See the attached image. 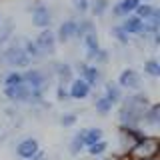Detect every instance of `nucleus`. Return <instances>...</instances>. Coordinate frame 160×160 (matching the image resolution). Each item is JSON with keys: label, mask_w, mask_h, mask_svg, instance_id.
I'll use <instances>...</instances> for the list:
<instances>
[{"label": "nucleus", "mask_w": 160, "mask_h": 160, "mask_svg": "<svg viewBox=\"0 0 160 160\" xmlns=\"http://www.w3.org/2000/svg\"><path fill=\"white\" fill-rule=\"evenodd\" d=\"M150 98L142 90L128 94L126 98L120 100V108H118V122L120 128H140V120H142L144 110L148 108Z\"/></svg>", "instance_id": "nucleus-1"}, {"label": "nucleus", "mask_w": 160, "mask_h": 160, "mask_svg": "<svg viewBox=\"0 0 160 160\" xmlns=\"http://www.w3.org/2000/svg\"><path fill=\"white\" fill-rule=\"evenodd\" d=\"M22 82L32 92V104H44V92L48 90V74L42 68H26L22 72Z\"/></svg>", "instance_id": "nucleus-2"}, {"label": "nucleus", "mask_w": 160, "mask_h": 160, "mask_svg": "<svg viewBox=\"0 0 160 160\" xmlns=\"http://www.w3.org/2000/svg\"><path fill=\"white\" fill-rule=\"evenodd\" d=\"M0 58H2V62L10 66L12 70H18V68H30L32 66V60L28 58V54L24 52L22 48V42H18V40H12V42H8L6 46L2 48V54H0Z\"/></svg>", "instance_id": "nucleus-3"}, {"label": "nucleus", "mask_w": 160, "mask_h": 160, "mask_svg": "<svg viewBox=\"0 0 160 160\" xmlns=\"http://www.w3.org/2000/svg\"><path fill=\"white\" fill-rule=\"evenodd\" d=\"M130 152H132L138 160H152V158H156L158 156V140H156V136H150L148 134L144 140L132 144V146H130Z\"/></svg>", "instance_id": "nucleus-4"}, {"label": "nucleus", "mask_w": 160, "mask_h": 160, "mask_svg": "<svg viewBox=\"0 0 160 160\" xmlns=\"http://www.w3.org/2000/svg\"><path fill=\"white\" fill-rule=\"evenodd\" d=\"M30 16H32V24L36 26L38 30H46L52 26V10H50L48 4L44 2H38L34 4L32 10H30Z\"/></svg>", "instance_id": "nucleus-5"}, {"label": "nucleus", "mask_w": 160, "mask_h": 160, "mask_svg": "<svg viewBox=\"0 0 160 160\" xmlns=\"http://www.w3.org/2000/svg\"><path fill=\"white\" fill-rule=\"evenodd\" d=\"M116 84L122 90H130V92H138L142 88V76H140L138 70L134 68H124L122 72L118 74V80Z\"/></svg>", "instance_id": "nucleus-6"}, {"label": "nucleus", "mask_w": 160, "mask_h": 160, "mask_svg": "<svg viewBox=\"0 0 160 160\" xmlns=\"http://www.w3.org/2000/svg\"><path fill=\"white\" fill-rule=\"evenodd\" d=\"M34 44H36V48L40 50V54H42V56H52V54L56 52V46H58L56 34H54L50 28L40 30L38 36L34 38Z\"/></svg>", "instance_id": "nucleus-7"}, {"label": "nucleus", "mask_w": 160, "mask_h": 160, "mask_svg": "<svg viewBox=\"0 0 160 160\" xmlns=\"http://www.w3.org/2000/svg\"><path fill=\"white\" fill-rule=\"evenodd\" d=\"M4 96L12 104H32V92L28 90L26 84H16V86H6L4 88Z\"/></svg>", "instance_id": "nucleus-8"}, {"label": "nucleus", "mask_w": 160, "mask_h": 160, "mask_svg": "<svg viewBox=\"0 0 160 160\" xmlns=\"http://www.w3.org/2000/svg\"><path fill=\"white\" fill-rule=\"evenodd\" d=\"M78 70H80V78L86 80V84L90 88L98 86L100 80H102V70L92 62H78Z\"/></svg>", "instance_id": "nucleus-9"}, {"label": "nucleus", "mask_w": 160, "mask_h": 160, "mask_svg": "<svg viewBox=\"0 0 160 160\" xmlns=\"http://www.w3.org/2000/svg\"><path fill=\"white\" fill-rule=\"evenodd\" d=\"M76 24H78L76 18L62 20L60 26H58V30L54 32V34H56V42L58 44H66V42H70V40L76 38Z\"/></svg>", "instance_id": "nucleus-10"}, {"label": "nucleus", "mask_w": 160, "mask_h": 160, "mask_svg": "<svg viewBox=\"0 0 160 160\" xmlns=\"http://www.w3.org/2000/svg\"><path fill=\"white\" fill-rule=\"evenodd\" d=\"M92 94V88L86 84V80H82L80 76H74L68 84V98L72 100H86Z\"/></svg>", "instance_id": "nucleus-11"}, {"label": "nucleus", "mask_w": 160, "mask_h": 160, "mask_svg": "<svg viewBox=\"0 0 160 160\" xmlns=\"http://www.w3.org/2000/svg\"><path fill=\"white\" fill-rule=\"evenodd\" d=\"M38 152H40V142L36 138H32V136L20 140V142L16 144V156L22 158V160L32 158L34 154H38Z\"/></svg>", "instance_id": "nucleus-12"}, {"label": "nucleus", "mask_w": 160, "mask_h": 160, "mask_svg": "<svg viewBox=\"0 0 160 160\" xmlns=\"http://www.w3.org/2000/svg\"><path fill=\"white\" fill-rule=\"evenodd\" d=\"M140 126H146L150 130H156L160 126V104L158 102L148 104V108L142 114V120H140Z\"/></svg>", "instance_id": "nucleus-13"}, {"label": "nucleus", "mask_w": 160, "mask_h": 160, "mask_svg": "<svg viewBox=\"0 0 160 160\" xmlns=\"http://www.w3.org/2000/svg\"><path fill=\"white\" fill-rule=\"evenodd\" d=\"M134 14L142 20V22H160V10L158 6H154V4H150V2H140L138 4V8L134 10Z\"/></svg>", "instance_id": "nucleus-14"}, {"label": "nucleus", "mask_w": 160, "mask_h": 160, "mask_svg": "<svg viewBox=\"0 0 160 160\" xmlns=\"http://www.w3.org/2000/svg\"><path fill=\"white\" fill-rule=\"evenodd\" d=\"M120 26H122V30L128 34L130 38H132V36H142V32H144V22L136 16V14L126 16L122 22H120Z\"/></svg>", "instance_id": "nucleus-15"}, {"label": "nucleus", "mask_w": 160, "mask_h": 160, "mask_svg": "<svg viewBox=\"0 0 160 160\" xmlns=\"http://www.w3.org/2000/svg\"><path fill=\"white\" fill-rule=\"evenodd\" d=\"M138 4H140V0H120L116 4H110V8H112V14L116 18H126L130 14H134Z\"/></svg>", "instance_id": "nucleus-16"}, {"label": "nucleus", "mask_w": 160, "mask_h": 160, "mask_svg": "<svg viewBox=\"0 0 160 160\" xmlns=\"http://www.w3.org/2000/svg\"><path fill=\"white\" fill-rule=\"evenodd\" d=\"M52 74L58 78V84H70V80L74 78V68L68 62H56L52 64Z\"/></svg>", "instance_id": "nucleus-17"}, {"label": "nucleus", "mask_w": 160, "mask_h": 160, "mask_svg": "<svg viewBox=\"0 0 160 160\" xmlns=\"http://www.w3.org/2000/svg\"><path fill=\"white\" fill-rule=\"evenodd\" d=\"M78 134V138L82 140V144H84V148H88L90 144H94V142H98V140H104V130L102 128H96V126H92V128H82Z\"/></svg>", "instance_id": "nucleus-18"}, {"label": "nucleus", "mask_w": 160, "mask_h": 160, "mask_svg": "<svg viewBox=\"0 0 160 160\" xmlns=\"http://www.w3.org/2000/svg\"><path fill=\"white\" fill-rule=\"evenodd\" d=\"M82 44H84V50H86V58L88 60H92V56L98 52L100 48V40H98V34L96 32H90V34H86V36L82 38Z\"/></svg>", "instance_id": "nucleus-19"}, {"label": "nucleus", "mask_w": 160, "mask_h": 160, "mask_svg": "<svg viewBox=\"0 0 160 160\" xmlns=\"http://www.w3.org/2000/svg\"><path fill=\"white\" fill-rule=\"evenodd\" d=\"M102 96H106L114 106L120 104V100L124 98L122 96V88H120L116 82H106V84H104V94H102Z\"/></svg>", "instance_id": "nucleus-20"}, {"label": "nucleus", "mask_w": 160, "mask_h": 160, "mask_svg": "<svg viewBox=\"0 0 160 160\" xmlns=\"http://www.w3.org/2000/svg\"><path fill=\"white\" fill-rule=\"evenodd\" d=\"M108 10H110V0H90L88 12L92 14L94 18H102Z\"/></svg>", "instance_id": "nucleus-21"}, {"label": "nucleus", "mask_w": 160, "mask_h": 160, "mask_svg": "<svg viewBox=\"0 0 160 160\" xmlns=\"http://www.w3.org/2000/svg\"><path fill=\"white\" fill-rule=\"evenodd\" d=\"M90 32H96V24L90 18H80L76 24V38H84Z\"/></svg>", "instance_id": "nucleus-22"}, {"label": "nucleus", "mask_w": 160, "mask_h": 160, "mask_svg": "<svg viewBox=\"0 0 160 160\" xmlns=\"http://www.w3.org/2000/svg\"><path fill=\"white\" fill-rule=\"evenodd\" d=\"M94 108H96L98 114H102V116H106V114L112 112L114 104L110 102V100L106 96H96V100H94Z\"/></svg>", "instance_id": "nucleus-23"}, {"label": "nucleus", "mask_w": 160, "mask_h": 160, "mask_svg": "<svg viewBox=\"0 0 160 160\" xmlns=\"http://www.w3.org/2000/svg\"><path fill=\"white\" fill-rule=\"evenodd\" d=\"M84 150H86L90 156L100 158V156H104V154H106V150H108V142H106V140H98V142L90 144V146H88V148H84Z\"/></svg>", "instance_id": "nucleus-24"}, {"label": "nucleus", "mask_w": 160, "mask_h": 160, "mask_svg": "<svg viewBox=\"0 0 160 160\" xmlns=\"http://www.w3.org/2000/svg\"><path fill=\"white\" fill-rule=\"evenodd\" d=\"M22 48H24V52L28 54V58L32 60H40V58H44L42 54H40V50L36 48V44H34V40H30V38H26V40H22Z\"/></svg>", "instance_id": "nucleus-25"}, {"label": "nucleus", "mask_w": 160, "mask_h": 160, "mask_svg": "<svg viewBox=\"0 0 160 160\" xmlns=\"http://www.w3.org/2000/svg\"><path fill=\"white\" fill-rule=\"evenodd\" d=\"M4 88L6 86H16V84H22V70H8L4 74V80H2Z\"/></svg>", "instance_id": "nucleus-26"}, {"label": "nucleus", "mask_w": 160, "mask_h": 160, "mask_svg": "<svg viewBox=\"0 0 160 160\" xmlns=\"http://www.w3.org/2000/svg\"><path fill=\"white\" fill-rule=\"evenodd\" d=\"M142 68H144V74H148V76H152V78L160 76V62L156 58H148Z\"/></svg>", "instance_id": "nucleus-27"}, {"label": "nucleus", "mask_w": 160, "mask_h": 160, "mask_svg": "<svg viewBox=\"0 0 160 160\" xmlns=\"http://www.w3.org/2000/svg\"><path fill=\"white\" fill-rule=\"evenodd\" d=\"M58 122H60V126H62V128H72L74 124L78 122V116L74 112H64L62 116H60Z\"/></svg>", "instance_id": "nucleus-28"}, {"label": "nucleus", "mask_w": 160, "mask_h": 160, "mask_svg": "<svg viewBox=\"0 0 160 160\" xmlns=\"http://www.w3.org/2000/svg\"><path fill=\"white\" fill-rule=\"evenodd\" d=\"M112 36L116 38L120 44H124V46H126V44H130V36H128V34L122 30V26H120V24H116V26H112Z\"/></svg>", "instance_id": "nucleus-29"}, {"label": "nucleus", "mask_w": 160, "mask_h": 160, "mask_svg": "<svg viewBox=\"0 0 160 160\" xmlns=\"http://www.w3.org/2000/svg\"><path fill=\"white\" fill-rule=\"evenodd\" d=\"M84 150V144H82V140L78 138V134H74L72 140H70V146H68V152L72 154V156H78L80 152Z\"/></svg>", "instance_id": "nucleus-30"}, {"label": "nucleus", "mask_w": 160, "mask_h": 160, "mask_svg": "<svg viewBox=\"0 0 160 160\" xmlns=\"http://www.w3.org/2000/svg\"><path fill=\"white\" fill-rule=\"evenodd\" d=\"M10 36H12V24L8 20H2V24H0V44H4Z\"/></svg>", "instance_id": "nucleus-31"}, {"label": "nucleus", "mask_w": 160, "mask_h": 160, "mask_svg": "<svg viewBox=\"0 0 160 160\" xmlns=\"http://www.w3.org/2000/svg\"><path fill=\"white\" fill-rule=\"evenodd\" d=\"M108 58H110V56H108V50H106V48H100L98 52L92 56V60H90V62L96 64V66H102V64L108 62Z\"/></svg>", "instance_id": "nucleus-32"}, {"label": "nucleus", "mask_w": 160, "mask_h": 160, "mask_svg": "<svg viewBox=\"0 0 160 160\" xmlns=\"http://www.w3.org/2000/svg\"><path fill=\"white\" fill-rule=\"evenodd\" d=\"M72 6H74V10H76L80 16H84V14H88L90 0H72Z\"/></svg>", "instance_id": "nucleus-33"}, {"label": "nucleus", "mask_w": 160, "mask_h": 160, "mask_svg": "<svg viewBox=\"0 0 160 160\" xmlns=\"http://www.w3.org/2000/svg\"><path fill=\"white\" fill-rule=\"evenodd\" d=\"M56 100H58V102L68 100V88L64 86V84H58V86H56Z\"/></svg>", "instance_id": "nucleus-34"}, {"label": "nucleus", "mask_w": 160, "mask_h": 160, "mask_svg": "<svg viewBox=\"0 0 160 160\" xmlns=\"http://www.w3.org/2000/svg\"><path fill=\"white\" fill-rule=\"evenodd\" d=\"M44 158H46V154H44L42 150H40L38 154H34V156H32V158H28V160H44Z\"/></svg>", "instance_id": "nucleus-35"}, {"label": "nucleus", "mask_w": 160, "mask_h": 160, "mask_svg": "<svg viewBox=\"0 0 160 160\" xmlns=\"http://www.w3.org/2000/svg\"><path fill=\"white\" fill-rule=\"evenodd\" d=\"M140 2H150V4H152V2H154V0H140Z\"/></svg>", "instance_id": "nucleus-36"}, {"label": "nucleus", "mask_w": 160, "mask_h": 160, "mask_svg": "<svg viewBox=\"0 0 160 160\" xmlns=\"http://www.w3.org/2000/svg\"><path fill=\"white\" fill-rule=\"evenodd\" d=\"M2 20H4V18H2V14H0V24H2Z\"/></svg>", "instance_id": "nucleus-37"}, {"label": "nucleus", "mask_w": 160, "mask_h": 160, "mask_svg": "<svg viewBox=\"0 0 160 160\" xmlns=\"http://www.w3.org/2000/svg\"><path fill=\"white\" fill-rule=\"evenodd\" d=\"M152 160H156V158H152Z\"/></svg>", "instance_id": "nucleus-38"}]
</instances>
